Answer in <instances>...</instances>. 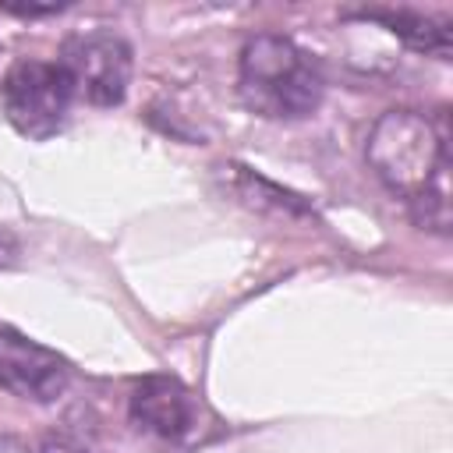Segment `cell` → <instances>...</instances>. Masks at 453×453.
Wrapping results in <instances>:
<instances>
[{"instance_id": "277c9868", "label": "cell", "mask_w": 453, "mask_h": 453, "mask_svg": "<svg viewBox=\"0 0 453 453\" xmlns=\"http://www.w3.org/2000/svg\"><path fill=\"white\" fill-rule=\"evenodd\" d=\"M57 67L78 99L117 106L131 81V46L113 32H78L64 42Z\"/></svg>"}, {"instance_id": "7a4b0ae2", "label": "cell", "mask_w": 453, "mask_h": 453, "mask_svg": "<svg viewBox=\"0 0 453 453\" xmlns=\"http://www.w3.org/2000/svg\"><path fill=\"white\" fill-rule=\"evenodd\" d=\"M368 163L382 177V184L407 202L418 198L435 177L449 173V138L446 127L432 124L414 110H389L372 138Z\"/></svg>"}, {"instance_id": "52a82bcc", "label": "cell", "mask_w": 453, "mask_h": 453, "mask_svg": "<svg viewBox=\"0 0 453 453\" xmlns=\"http://www.w3.org/2000/svg\"><path fill=\"white\" fill-rule=\"evenodd\" d=\"M357 18L386 25V28H389L393 35H400L411 50H421V53H432V57H442V60L449 57V46H453L449 21L425 18V14H414V11H382V7L361 11Z\"/></svg>"}, {"instance_id": "9c48e42d", "label": "cell", "mask_w": 453, "mask_h": 453, "mask_svg": "<svg viewBox=\"0 0 453 453\" xmlns=\"http://www.w3.org/2000/svg\"><path fill=\"white\" fill-rule=\"evenodd\" d=\"M4 11H11V14H21V18H35V14H57V11H64V4H0Z\"/></svg>"}, {"instance_id": "3957f363", "label": "cell", "mask_w": 453, "mask_h": 453, "mask_svg": "<svg viewBox=\"0 0 453 453\" xmlns=\"http://www.w3.org/2000/svg\"><path fill=\"white\" fill-rule=\"evenodd\" d=\"M71 85L57 64L46 60H18L4 74L0 103L11 120V127L32 142L53 138L67 124L71 110Z\"/></svg>"}, {"instance_id": "ba28073f", "label": "cell", "mask_w": 453, "mask_h": 453, "mask_svg": "<svg viewBox=\"0 0 453 453\" xmlns=\"http://www.w3.org/2000/svg\"><path fill=\"white\" fill-rule=\"evenodd\" d=\"M216 170H219V177H223V188H226L237 202H244L248 209H273L276 216H308V205H304L297 195H290V191L269 184L265 177L251 173L248 166L223 163V166H216Z\"/></svg>"}, {"instance_id": "30bf717a", "label": "cell", "mask_w": 453, "mask_h": 453, "mask_svg": "<svg viewBox=\"0 0 453 453\" xmlns=\"http://www.w3.org/2000/svg\"><path fill=\"white\" fill-rule=\"evenodd\" d=\"M42 453H96V449H85V446H78V442H50Z\"/></svg>"}, {"instance_id": "6da1fadb", "label": "cell", "mask_w": 453, "mask_h": 453, "mask_svg": "<svg viewBox=\"0 0 453 453\" xmlns=\"http://www.w3.org/2000/svg\"><path fill=\"white\" fill-rule=\"evenodd\" d=\"M322 74L315 60L287 35L262 32L244 42L237 64V92L248 110L269 120L311 117L322 103Z\"/></svg>"}, {"instance_id": "8992f818", "label": "cell", "mask_w": 453, "mask_h": 453, "mask_svg": "<svg viewBox=\"0 0 453 453\" xmlns=\"http://www.w3.org/2000/svg\"><path fill=\"white\" fill-rule=\"evenodd\" d=\"M131 418L145 432L177 442L195 428V396L173 375H145L131 389Z\"/></svg>"}, {"instance_id": "5b68a950", "label": "cell", "mask_w": 453, "mask_h": 453, "mask_svg": "<svg viewBox=\"0 0 453 453\" xmlns=\"http://www.w3.org/2000/svg\"><path fill=\"white\" fill-rule=\"evenodd\" d=\"M71 382V365L18 329H0V386L32 403H53Z\"/></svg>"}]
</instances>
